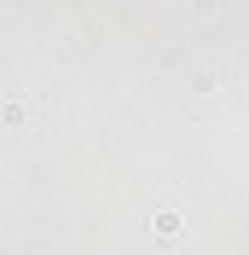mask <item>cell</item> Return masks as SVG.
Segmentation results:
<instances>
[{
  "label": "cell",
  "instance_id": "cell-1",
  "mask_svg": "<svg viewBox=\"0 0 249 255\" xmlns=\"http://www.w3.org/2000/svg\"><path fill=\"white\" fill-rule=\"evenodd\" d=\"M174 226H180V209H162V215H156V238H168Z\"/></svg>",
  "mask_w": 249,
  "mask_h": 255
}]
</instances>
